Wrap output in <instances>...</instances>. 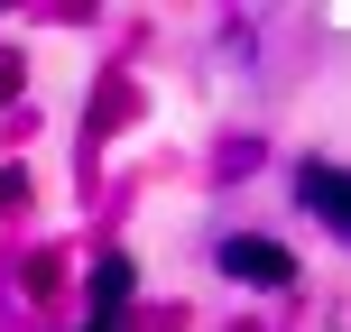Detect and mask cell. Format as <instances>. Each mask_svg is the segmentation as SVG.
I'll return each instance as SVG.
<instances>
[{
  "mask_svg": "<svg viewBox=\"0 0 351 332\" xmlns=\"http://www.w3.org/2000/svg\"><path fill=\"white\" fill-rule=\"evenodd\" d=\"M296 194H305V212H324V222L351 240V175H342V166H305V175H296Z\"/></svg>",
  "mask_w": 351,
  "mask_h": 332,
  "instance_id": "obj_2",
  "label": "cell"
},
{
  "mask_svg": "<svg viewBox=\"0 0 351 332\" xmlns=\"http://www.w3.org/2000/svg\"><path fill=\"white\" fill-rule=\"evenodd\" d=\"M222 268L250 277V286H287V277H296V259H287L278 240H222Z\"/></svg>",
  "mask_w": 351,
  "mask_h": 332,
  "instance_id": "obj_1",
  "label": "cell"
}]
</instances>
